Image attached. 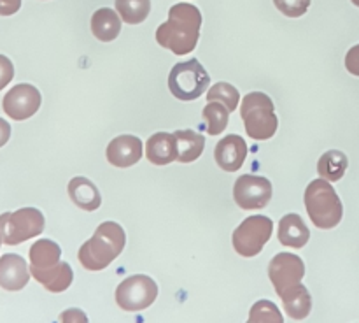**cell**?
I'll return each instance as SVG.
<instances>
[{
    "mask_svg": "<svg viewBox=\"0 0 359 323\" xmlns=\"http://www.w3.org/2000/svg\"><path fill=\"white\" fill-rule=\"evenodd\" d=\"M202 27V13L193 4H175L168 11V20L156 30L158 44L182 56L196 48Z\"/></svg>",
    "mask_w": 359,
    "mask_h": 323,
    "instance_id": "obj_1",
    "label": "cell"
},
{
    "mask_svg": "<svg viewBox=\"0 0 359 323\" xmlns=\"http://www.w3.org/2000/svg\"><path fill=\"white\" fill-rule=\"evenodd\" d=\"M126 244V235L116 221H104L90 241L81 246L77 258L88 270H102L111 265Z\"/></svg>",
    "mask_w": 359,
    "mask_h": 323,
    "instance_id": "obj_2",
    "label": "cell"
},
{
    "mask_svg": "<svg viewBox=\"0 0 359 323\" xmlns=\"http://www.w3.org/2000/svg\"><path fill=\"white\" fill-rule=\"evenodd\" d=\"M305 207L309 218L318 228L328 230L342 221L344 206L339 193L335 192L328 179H314L305 190Z\"/></svg>",
    "mask_w": 359,
    "mask_h": 323,
    "instance_id": "obj_3",
    "label": "cell"
},
{
    "mask_svg": "<svg viewBox=\"0 0 359 323\" xmlns=\"http://www.w3.org/2000/svg\"><path fill=\"white\" fill-rule=\"evenodd\" d=\"M241 116L244 119L245 132L251 139L266 140L276 136L279 119L273 111V102L262 91H252L242 98Z\"/></svg>",
    "mask_w": 359,
    "mask_h": 323,
    "instance_id": "obj_4",
    "label": "cell"
},
{
    "mask_svg": "<svg viewBox=\"0 0 359 323\" xmlns=\"http://www.w3.org/2000/svg\"><path fill=\"white\" fill-rule=\"evenodd\" d=\"M210 77L196 58L172 67L168 74V90L179 100H196L207 91Z\"/></svg>",
    "mask_w": 359,
    "mask_h": 323,
    "instance_id": "obj_5",
    "label": "cell"
},
{
    "mask_svg": "<svg viewBox=\"0 0 359 323\" xmlns=\"http://www.w3.org/2000/svg\"><path fill=\"white\" fill-rule=\"evenodd\" d=\"M44 214L35 207H23L14 213L0 214V235L9 246L21 244L32 237H37L44 230Z\"/></svg>",
    "mask_w": 359,
    "mask_h": 323,
    "instance_id": "obj_6",
    "label": "cell"
},
{
    "mask_svg": "<svg viewBox=\"0 0 359 323\" xmlns=\"http://www.w3.org/2000/svg\"><path fill=\"white\" fill-rule=\"evenodd\" d=\"M273 221L263 214L249 216L235 228L233 232V248L242 256H256L262 253L266 242L272 237Z\"/></svg>",
    "mask_w": 359,
    "mask_h": 323,
    "instance_id": "obj_7",
    "label": "cell"
},
{
    "mask_svg": "<svg viewBox=\"0 0 359 323\" xmlns=\"http://www.w3.org/2000/svg\"><path fill=\"white\" fill-rule=\"evenodd\" d=\"M158 297V284L153 277L135 274L121 281L116 290V302L123 311H142L147 309Z\"/></svg>",
    "mask_w": 359,
    "mask_h": 323,
    "instance_id": "obj_8",
    "label": "cell"
},
{
    "mask_svg": "<svg viewBox=\"0 0 359 323\" xmlns=\"http://www.w3.org/2000/svg\"><path fill=\"white\" fill-rule=\"evenodd\" d=\"M233 199L245 211L263 209L272 199V183L262 176H241L233 185Z\"/></svg>",
    "mask_w": 359,
    "mask_h": 323,
    "instance_id": "obj_9",
    "label": "cell"
},
{
    "mask_svg": "<svg viewBox=\"0 0 359 323\" xmlns=\"http://www.w3.org/2000/svg\"><path fill=\"white\" fill-rule=\"evenodd\" d=\"M305 276L304 260L293 253H279L269 263V277L273 283V288L280 295L290 288L302 283Z\"/></svg>",
    "mask_w": 359,
    "mask_h": 323,
    "instance_id": "obj_10",
    "label": "cell"
},
{
    "mask_svg": "<svg viewBox=\"0 0 359 323\" xmlns=\"http://www.w3.org/2000/svg\"><path fill=\"white\" fill-rule=\"evenodd\" d=\"M41 91L28 83H20L11 88L2 100L4 112L16 121L34 116L41 107Z\"/></svg>",
    "mask_w": 359,
    "mask_h": 323,
    "instance_id": "obj_11",
    "label": "cell"
},
{
    "mask_svg": "<svg viewBox=\"0 0 359 323\" xmlns=\"http://www.w3.org/2000/svg\"><path fill=\"white\" fill-rule=\"evenodd\" d=\"M30 267L27 260L16 253H6L0 256V286L4 290L18 291L27 286L30 279Z\"/></svg>",
    "mask_w": 359,
    "mask_h": 323,
    "instance_id": "obj_12",
    "label": "cell"
},
{
    "mask_svg": "<svg viewBox=\"0 0 359 323\" xmlns=\"http://www.w3.org/2000/svg\"><path fill=\"white\" fill-rule=\"evenodd\" d=\"M142 158V140L135 136H119L107 146V160L114 167L126 169Z\"/></svg>",
    "mask_w": 359,
    "mask_h": 323,
    "instance_id": "obj_13",
    "label": "cell"
},
{
    "mask_svg": "<svg viewBox=\"0 0 359 323\" xmlns=\"http://www.w3.org/2000/svg\"><path fill=\"white\" fill-rule=\"evenodd\" d=\"M214 157H216L219 169L226 172H235L244 165L245 157H248V144L241 136L230 133L216 144Z\"/></svg>",
    "mask_w": 359,
    "mask_h": 323,
    "instance_id": "obj_14",
    "label": "cell"
},
{
    "mask_svg": "<svg viewBox=\"0 0 359 323\" xmlns=\"http://www.w3.org/2000/svg\"><path fill=\"white\" fill-rule=\"evenodd\" d=\"M177 139L174 133L158 132L146 143V157L154 165H168L177 160Z\"/></svg>",
    "mask_w": 359,
    "mask_h": 323,
    "instance_id": "obj_15",
    "label": "cell"
},
{
    "mask_svg": "<svg viewBox=\"0 0 359 323\" xmlns=\"http://www.w3.org/2000/svg\"><path fill=\"white\" fill-rule=\"evenodd\" d=\"M280 244L290 248H304L311 239V230L302 220L300 214H286L279 221V232H277Z\"/></svg>",
    "mask_w": 359,
    "mask_h": 323,
    "instance_id": "obj_16",
    "label": "cell"
},
{
    "mask_svg": "<svg viewBox=\"0 0 359 323\" xmlns=\"http://www.w3.org/2000/svg\"><path fill=\"white\" fill-rule=\"evenodd\" d=\"M30 272L32 276H34L35 279L46 288V290L53 291V294L65 291L74 281L72 267H70L67 262H63V260L60 263H56L55 267H51V269H44V270L32 269Z\"/></svg>",
    "mask_w": 359,
    "mask_h": 323,
    "instance_id": "obj_17",
    "label": "cell"
},
{
    "mask_svg": "<svg viewBox=\"0 0 359 323\" xmlns=\"http://www.w3.org/2000/svg\"><path fill=\"white\" fill-rule=\"evenodd\" d=\"M69 195L72 202L83 211H97L102 204V197L97 186L83 176L70 179Z\"/></svg>",
    "mask_w": 359,
    "mask_h": 323,
    "instance_id": "obj_18",
    "label": "cell"
},
{
    "mask_svg": "<svg viewBox=\"0 0 359 323\" xmlns=\"http://www.w3.org/2000/svg\"><path fill=\"white\" fill-rule=\"evenodd\" d=\"M91 32L102 42H111L121 32V16L109 7L95 11L91 16Z\"/></svg>",
    "mask_w": 359,
    "mask_h": 323,
    "instance_id": "obj_19",
    "label": "cell"
},
{
    "mask_svg": "<svg viewBox=\"0 0 359 323\" xmlns=\"http://www.w3.org/2000/svg\"><path fill=\"white\" fill-rule=\"evenodd\" d=\"M280 298H283L284 311H286L287 316L293 319L307 318L309 312H311L312 309L311 294H309V290L302 283H298L297 286L284 291V294L280 295Z\"/></svg>",
    "mask_w": 359,
    "mask_h": 323,
    "instance_id": "obj_20",
    "label": "cell"
},
{
    "mask_svg": "<svg viewBox=\"0 0 359 323\" xmlns=\"http://www.w3.org/2000/svg\"><path fill=\"white\" fill-rule=\"evenodd\" d=\"M62 262V249L51 239L35 241L30 248V270L51 269L56 263Z\"/></svg>",
    "mask_w": 359,
    "mask_h": 323,
    "instance_id": "obj_21",
    "label": "cell"
},
{
    "mask_svg": "<svg viewBox=\"0 0 359 323\" xmlns=\"http://www.w3.org/2000/svg\"><path fill=\"white\" fill-rule=\"evenodd\" d=\"M175 139H177V162L189 164L196 158L202 157L203 147H205V137L195 130H175Z\"/></svg>",
    "mask_w": 359,
    "mask_h": 323,
    "instance_id": "obj_22",
    "label": "cell"
},
{
    "mask_svg": "<svg viewBox=\"0 0 359 323\" xmlns=\"http://www.w3.org/2000/svg\"><path fill=\"white\" fill-rule=\"evenodd\" d=\"M347 171V157L339 150H330L319 158L318 172L328 181H339Z\"/></svg>",
    "mask_w": 359,
    "mask_h": 323,
    "instance_id": "obj_23",
    "label": "cell"
},
{
    "mask_svg": "<svg viewBox=\"0 0 359 323\" xmlns=\"http://www.w3.org/2000/svg\"><path fill=\"white\" fill-rule=\"evenodd\" d=\"M203 121H205L207 132L209 136H219L224 128L228 126V119H230V109L221 102H209L203 107Z\"/></svg>",
    "mask_w": 359,
    "mask_h": 323,
    "instance_id": "obj_24",
    "label": "cell"
},
{
    "mask_svg": "<svg viewBox=\"0 0 359 323\" xmlns=\"http://www.w3.org/2000/svg\"><path fill=\"white\" fill-rule=\"evenodd\" d=\"M116 11L128 25H139L149 16L151 0H116Z\"/></svg>",
    "mask_w": 359,
    "mask_h": 323,
    "instance_id": "obj_25",
    "label": "cell"
},
{
    "mask_svg": "<svg viewBox=\"0 0 359 323\" xmlns=\"http://www.w3.org/2000/svg\"><path fill=\"white\" fill-rule=\"evenodd\" d=\"M207 100L221 102V104L226 105L231 112L237 109L238 100H241V95H238L237 88L231 86L230 83H217L209 90V93H207Z\"/></svg>",
    "mask_w": 359,
    "mask_h": 323,
    "instance_id": "obj_26",
    "label": "cell"
},
{
    "mask_svg": "<svg viewBox=\"0 0 359 323\" xmlns=\"http://www.w3.org/2000/svg\"><path fill=\"white\" fill-rule=\"evenodd\" d=\"M249 322H272V323H283L284 318L279 312L277 305L270 301H258L251 308V315H249Z\"/></svg>",
    "mask_w": 359,
    "mask_h": 323,
    "instance_id": "obj_27",
    "label": "cell"
},
{
    "mask_svg": "<svg viewBox=\"0 0 359 323\" xmlns=\"http://www.w3.org/2000/svg\"><path fill=\"white\" fill-rule=\"evenodd\" d=\"M277 9L290 18H300L311 7V0H273Z\"/></svg>",
    "mask_w": 359,
    "mask_h": 323,
    "instance_id": "obj_28",
    "label": "cell"
},
{
    "mask_svg": "<svg viewBox=\"0 0 359 323\" xmlns=\"http://www.w3.org/2000/svg\"><path fill=\"white\" fill-rule=\"evenodd\" d=\"M14 77V65L7 56L0 55V90L7 86Z\"/></svg>",
    "mask_w": 359,
    "mask_h": 323,
    "instance_id": "obj_29",
    "label": "cell"
},
{
    "mask_svg": "<svg viewBox=\"0 0 359 323\" xmlns=\"http://www.w3.org/2000/svg\"><path fill=\"white\" fill-rule=\"evenodd\" d=\"M346 67L353 76H359V44L353 46L346 55Z\"/></svg>",
    "mask_w": 359,
    "mask_h": 323,
    "instance_id": "obj_30",
    "label": "cell"
},
{
    "mask_svg": "<svg viewBox=\"0 0 359 323\" xmlns=\"http://www.w3.org/2000/svg\"><path fill=\"white\" fill-rule=\"evenodd\" d=\"M21 7V0H0V16H13Z\"/></svg>",
    "mask_w": 359,
    "mask_h": 323,
    "instance_id": "obj_31",
    "label": "cell"
},
{
    "mask_svg": "<svg viewBox=\"0 0 359 323\" xmlns=\"http://www.w3.org/2000/svg\"><path fill=\"white\" fill-rule=\"evenodd\" d=\"M60 319L62 322H86V315H83V311H79V309H69V311L63 312L62 316H60Z\"/></svg>",
    "mask_w": 359,
    "mask_h": 323,
    "instance_id": "obj_32",
    "label": "cell"
},
{
    "mask_svg": "<svg viewBox=\"0 0 359 323\" xmlns=\"http://www.w3.org/2000/svg\"><path fill=\"white\" fill-rule=\"evenodd\" d=\"M11 137V125L4 118H0V147L6 146Z\"/></svg>",
    "mask_w": 359,
    "mask_h": 323,
    "instance_id": "obj_33",
    "label": "cell"
},
{
    "mask_svg": "<svg viewBox=\"0 0 359 323\" xmlns=\"http://www.w3.org/2000/svg\"><path fill=\"white\" fill-rule=\"evenodd\" d=\"M351 2H353L354 6H358V7H359V0H351Z\"/></svg>",
    "mask_w": 359,
    "mask_h": 323,
    "instance_id": "obj_34",
    "label": "cell"
},
{
    "mask_svg": "<svg viewBox=\"0 0 359 323\" xmlns=\"http://www.w3.org/2000/svg\"><path fill=\"white\" fill-rule=\"evenodd\" d=\"M2 242H4V241H2V235H0V244H2Z\"/></svg>",
    "mask_w": 359,
    "mask_h": 323,
    "instance_id": "obj_35",
    "label": "cell"
}]
</instances>
